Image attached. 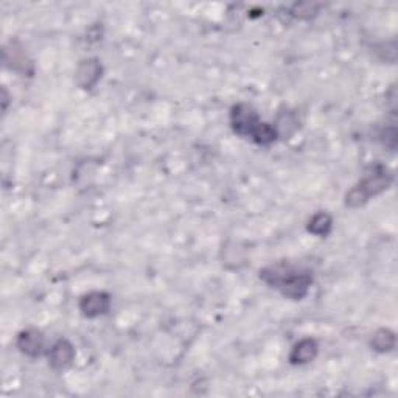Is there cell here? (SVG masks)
I'll list each match as a JSON object with an SVG mask.
<instances>
[{
    "label": "cell",
    "mask_w": 398,
    "mask_h": 398,
    "mask_svg": "<svg viewBox=\"0 0 398 398\" xmlns=\"http://www.w3.org/2000/svg\"><path fill=\"white\" fill-rule=\"evenodd\" d=\"M260 277L272 288H277L285 297L294 301L305 297L313 283L312 272L291 266L288 263H277L274 266L265 268L260 271Z\"/></svg>",
    "instance_id": "6da1fadb"
},
{
    "label": "cell",
    "mask_w": 398,
    "mask_h": 398,
    "mask_svg": "<svg viewBox=\"0 0 398 398\" xmlns=\"http://www.w3.org/2000/svg\"><path fill=\"white\" fill-rule=\"evenodd\" d=\"M392 183V174L383 165H373L367 169L366 176L361 179L345 196V204L349 207H360L366 204L372 196L384 191Z\"/></svg>",
    "instance_id": "7a4b0ae2"
},
{
    "label": "cell",
    "mask_w": 398,
    "mask_h": 398,
    "mask_svg": "<svg viewBox=\"0 0 398 398\" xmlns=\"http://www.w3.org/2000/svg\"><path fill=\"white\" fill-rule=\"evenodd\" d=\"M231 123L233 131L242 137H253L257 128L260 126L259 114L255 113V109L248 103H239L235 104L231 110Z\"/></svg>",
    "instance_id": "3957f363"
},
{
    "label": "cell",
    "mask_w": 398,
    "mask_h": 398,
    "mask_svg": "<svg viewBox=\"0 0 398 398\" xmlns=\"http://www.w3.org/2000/svg\"><path fill=\"white\" fill-rule=\"evenodd\" d=\"M110 307V297L106 292H98L93 291L86 294L80 301V309L86 318H98L104 313H108Z\"/></svg>",
    "instance_id": "277c9868"
},
{
    "label": "cell",
    "mask_w": 398,
    "mask_h": 398,
    "mask_svg": "<svg viewBox=\"0 0 398 398\" xmlns=\"http://www.w3.org/2000/svg\"><path fill=\"white\" fill-rule=\"evenodd\" d=\"M17 347H19V350L23 355L36 358V356L43 353V349H44L43 333L34 329H28L25 331H22L19 338H17Z\"/></svg>",
    "instance_id": "5b68a950"
},
{
    "label": "cell",
    "mask_w": 398,
    "mask_h": 398,
    "mask_svg": "<svg viewBox=\"0 0 398 398\" xmlns=\"http://www.w3.org/2000/svg\"><path fill=\"white\" fill-rule=\"evenodd\" d=\"M73 358H75L73 345L66 341V339H60V341L55 342L54 347L50 349L49 353L50 366L56 368V371H62V368L72 364Z\"/></svg>",
    "instance_id": "8992f818"
},
{
    "label": "cell",
    "mask_w": 398,
    "mask_h": 398,
    "mask_svg": "<svg viewBox=\"0 0 398 398\" xmlns=\"http://www.w3.org/2000/svg\"><path fill=\"white\" fill-rule=\"evenodd\" d=\"M102 77V66L97 60H87L80 64L77 70V81L83 89H91Z\"/></svg>",
    "instance_id": "52a82bcc"
},
{
    "label": "cell",
    "mask_w": 398,
    "mask_h": 398,
    "mask_svg": "<svg viewBox=\"0 0 398 398\" xmlns=\"http://www.w3.org/2000/svg\"><path fill=\"white\" fill-rule=\"evenodd\" d=\"M318 342L314 339H302L301 342H297L292 349L290 355V361L292 364H307V362L313 361L318 355Z\"/></svg>",
    "instance_id": "ba28073f"
},
{
    "label": "cell",
    "mask_w": 398,
    "mask_h": 398,
    "mask_svg": "<svg viewBox=\"0 0 398 398\" xmlns=\"http://www.w3.org/2000/svg\"><path fill=\"white\" fill-rule=\"evenodd\" d=\"M331 224H333L331 216L320 212V213H316L312 218V221H309L308 231L318 237H325L330 233Z\"/></svg>",
    "instance_id": "9c48e42d"
},
{
    "label": "cell",
    "mask_w": 398,
    "mask_h": 398,
    "mask_svg": "<svg viewBox=\"0 0 398 398\" xmlns=\"http://www.w3.org/2000/svg\"><path fill=\"white\" fill-rule=\"evenodd\" d=\"M395 345V335L389 330H379L377 331V335L373 336L372 347L377 350V352H390Z\"/></svg>",
    "instance_id": "30bf717a"
},
{
    "label": "cell",
    "mask_w": 398,
    "mask_h": 398,
    "mask_svg": "<svg viewBox=\"0 0 398 398\" xmlns=\"http://www.w3.org/2000/svg\"><path fill=\"white\" fill-rule=\"evenodd\" d=\"M250 139L259 145L272 143L277 139V128L268 125V123H260V126L257 128V131Z\"/></svg>",
    "instance_id": "8fae6325"
},
{
    "label": "cell",
    "mask_w": 398,
    "mask_h": 398,
    "mask_svg": "<svg viewBox=\"0 0 398 398\" xmlns=\"http://www.w3.org/2000/svg\"><path fill=\"white\" fill-rule=\"evenodd\" d=\"M296 8H309V10H313V5H309V3H301V5H296ZM312 16V13L309 11H302L301 14H298V17H309Z\"/></svg>",
    "instance_id": "7c38bea8"
}]
</instances>
